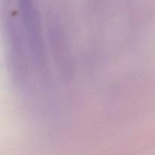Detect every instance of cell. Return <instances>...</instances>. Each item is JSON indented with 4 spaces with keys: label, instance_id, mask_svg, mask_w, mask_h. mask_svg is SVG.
<instances>
[{
    "label": "cell",
    "instance_id": "cell-1",
    "mask_svg": "<svg viewBox=\"0 0 155 155\" xmlns=\"http://www.w3.org/2000/svg\"><path fill=\"white\" fill-rule=\"evenodd\" d=\"M23 15L32 49L36 57L40 58L42 57L43 47L39 21L34 7L29 0H24L23 2Z\"/></svg>",
    "mask_w": 155,
    "mask_h": 155
}]
</instances>
